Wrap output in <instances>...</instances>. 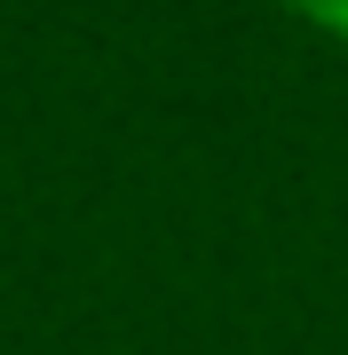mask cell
I'll return each instance as SVG.
<instances>
[{"instance_id": "cell-1", "label": "cell", "mask_w": 348, "mask_h": 355, "mask_svg": "<svg viewBox=\"0 0 348 355\" xmlns=\"http://www.w3.org/2000/svg\"><path fill=\"white\" fill-rule=\"evenodd\" d=\"M309 8H317V16H348V0H309Z\"/></svg>"}]
</instances>
